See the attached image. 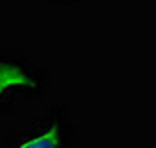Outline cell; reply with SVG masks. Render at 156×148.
Segmentation results:
<instances>
[{
	"label": "cell",
	"instance_id": "1",
	"mask_svg": "<svg viewBox=\"0 0 156 148\" xmlns=\"http://www.w3.org/2000/svg\"><path fill=\"white\" fill-rule=\"evenodd\" d=\"M46 87L48 79L34 61L14 51H0V113L42 95Z\"/></svg>",
	"mask_w": 156,
	"mask_h": 148
},
{
	"label": "cell",
	"instance_id": "2",
	"mask_svg": "<svg viewBox=\"0 0 156 148\" xmlns=\"http://www.w3.org/2000/svg\"><path fill=\"white\" fill-rule=\"evenodd\" d=\"M0 148H69V130L59 113L32 125L30 130L0 140Z\"/></svg>",
	"mask_w": 156,
	"mask_h": 148
}]
</instances>
